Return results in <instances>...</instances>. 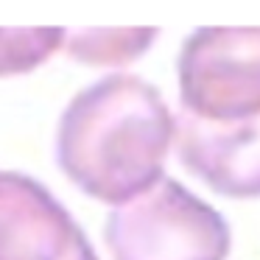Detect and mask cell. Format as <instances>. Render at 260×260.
Wrapping results in <instances>:
<instances>
[{
  "label": "cell",
  "instance_id": "cell-1",
  "mask_svg": "<svg viewBox=\"0 0 260 260\" xmlns=\"http://www.w3.org/2000/svg\"><path fill=\"white\" fill-rule=\"evenodd\" d=\"M174 137L176 118L157 87L129 73H112L64 107L56 162L81 193L120 207L165 179Z\"/></svg>",
  "mask_w": 260,
  "mask_h": 260
},
{
  "label": "cell",
  "instance_id": "cell-2",
  "mask_svg": "<svg viewBox=\"0 0 260 260\" xmlns=\"http://www.w3.org/2000/svg\"><path fill=\"white\" fill-rule=\"evenodd\" d=\"M104 241L112 260H226L232 246L224 215L171 176L115 207Z\"/></svg>",
  "mask_w": 260,
  "mask_h": 260
},
{
  "label": "cell",
  "instance_id": "cell-3",
  "mask_svg": "<svg viewBox=\"0 0 260 260\" xmlns=\"http://www.w3.org/2000/svg\"><path fill=\"white\" fill-rule=\"evenodd\" d=\"M179 104L202 120L260 115V28H196L176 62Z\"/></svg>",
  "mask_w": 260,
  "mask_h": 260
},
{
  "label": "cell",
  "instance_id": "cell-4",
  "mask_svg": "<svg viewBox=\"0 0 260 260\" xmlns=\"http://www.w3.org/2000/svg\"><path fill=\"white\" fill-rule=\"evenodd\" d=\"M0 260H98V254L42 182L0 171Z\"/></svg>",
  "mask_w": 260,
  "mask_h": 260
},
{
  "label": "cell",
  "instance_id": "cell-5",
  "mask_svg": "<svg viewBox=\"0 0 260 260\" xmlns=\"http://www.w3.org/2000/svg\"><path fill=\"white\" fill-rule=\"evenodd\" d=\"M176 157L196 179L226 199L260 196V115L243 120H202L176 115Z\"/></svg>",
  "mask_w": 260,
  "mask_h": 260
},
{
  "label": "cell",
  "instance_id": "cell-6",
  "mask_svg": "<svg viewBox=\"0 0 260 260\" xmlns=\"http://www.w3.org/2000/svg\"><path fill=\"white\" fill-rule=\"evenodd\" d=\"M159 28H76L64 37L68 56L84 64H129L151 48Z\"/></svg>",
  "mask_w": 260,
  "mask_h": 260
},
{
  "label": "cell",
  "instance_id": "cell-7",
  "mask_svg": "<svg viewBox=\"0 0 260 260\" xmlns=\"http://www.w3.org/2000/svg\"><path fill=\"white\" fill-rule=\"evenodd\" d=\"M68 28H0V79L40 68L64 45Z\"/></svg>",
  "mask_w": 260,
  "mask_h": 260
}]
</instances>
